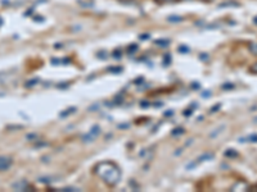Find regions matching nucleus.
Returning <instances> with one entry per match:
<instances>
[{
	"mask_svg": "<svg viewBox=\"0 0 257 192\" xmlns=\"http://www.w3.org/2000/svg\"><path fill=\"white\" fill-rule=\"evenodd\" d=\"M94 172L106 185L111 187L116 186L121 179V171L113 161H102L95 166Z\"/></svg>",
	"mask_w": 257,
	"mask_h": 192,
	"instance_id": "f257e3e1",
	"label": "nucleus"
},
{
	"mask_svg": "<svg viewBox=\"0 0 257 192\" xmlns=\"http://www.w3.org/2000/svg\"><path fill=\"white\" fill-rule=\"evenodd\" d=\"M12 159L9 156H0V172L8 171L12 166Z\"/></svg>",
	"mask_w": 257,
	"mask_h": 192,
	"instance_id": "f03ea898",
	"label": "nucleus"
},
{
	"mask_svg": "<svg viewBox=\"0 0 257 192\" xmlns=\"http://www.w3.org/2000/svg\"><path fill=\"white\" fill-rule=\"evenodd\" d=\"M26 186H27V182H19V183H14L13 188L17 191H23V190H26Z\"/></svg>",
	"mask_w": 257,
	"mask_h": 192,
	"instance_id": "7ed1b4c3",
	"label": "nucleus"
},
{
	"mask_svg": "<svg viewBox=\"0 0 257 192\" xmlns=\"http://www.w3.org/2000/svg\"><path fill=\"white\" fill-rule=\"evenodd\" d=\"M251 51H252V54H255V55H257V44H251Z\"/></svg>",
	"mask_w": 257,
	"mask_h": 192,
	"instance_id": "20e7f679",
	"label": "nucleus"
},
{
	"mask_svg": "<svg viewBox=\"0 0 257 192\" xmlns=\"http://www.w3.org/2000/svg\"><path fill=\"white\" fill-rule=\"evenodd\" d=\"M174 1H178V0H156V3H158V4H166V3H174Z\"/></svg>",
	"mask_w": 257,
	"mask_h": 192,
	"instance_id": "39448f33",
	"label": "nucleus"
},
{
	"mask_svg": "<svg viewBox=\"0 0 257 192\" xmlns=\"http://www.w3.org/2000/svg\"><path fill=\"white\" fill-rule=\"evenodd\" d=\"M251 72L255 73V75H257V63H255V64L251 67Z\"/></svg>",
	"mask_w": 257,
	"mask_h": 192,
	"instance_id": "423d86ee",
	"label": "nucleus"
},
{
	"mask_svg": "<svg viewBox=\"0 0 257 192\" xmlns=\"http://www.w3.org/2000/svg\"><path fill=\"white\" fill-rule=\"evenodd\" d=\"M253 22H255V23H257V17H256L255 19H253Z\"/></svg>",
	"mask_w": 257,
	"mask_h": 192,
	"instance_id": "0eeeda50",
	"label": "nucleus"
},
{
	"mask_svg": "<svg viewBox=\"0 0 257 192\" xmlns=\"http://www.w3.org/2000/svg\"><path fill=\"white\" fill-rule=\"evenodd\" d=\"M203 1H212V0H203Z\"/></svg>",
	"mask_w": 257,
	"mask_h": 192,
	"instance_id": "6e6552de",
	"label": "nucleus"
},
{
	"mask_svg": "<svg viewBox=\"0 0 257 192\" xmlns=\"http://www.w3.org/2000/svg\"><path fill=\"white\" fill-rule=\"evenodd\" d=\"M0 24H1V19H0Z\"/></svg>",
	"mask_w": 257,
	"mask_h": 192,
	"instance_id": "1a4fd4ad",
	"label": "nucleus"
}]
</instances>
